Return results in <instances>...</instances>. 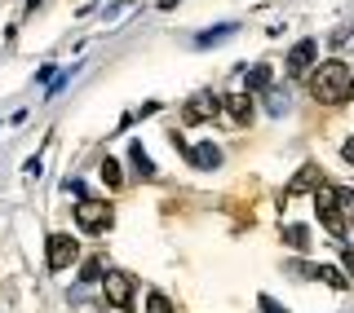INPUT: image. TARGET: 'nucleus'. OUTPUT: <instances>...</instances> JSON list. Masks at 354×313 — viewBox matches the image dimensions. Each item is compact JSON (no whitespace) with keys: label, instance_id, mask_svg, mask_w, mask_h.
Returning a JSON list of instances; mask_svg holds the SVG:
<instances>
[{"label":"nucleus","instance_id":"412c9836","mask_svg":"<svg viewBox=\"0 0 354 313\" xmlns=\"http://www.w3.org/2000/svg\"><path fill=\"white\" fill-rule=\"evenodd\" d=\"M341 265H346V274L354 278V252H350V248H341Z\"/></svg>","mask_w":354,"mask_h":313},{"label":"nucleus","instance_id":"f03ea898","mask_svg":"<svg viewBox=\"0 0 354 313\" xmlns=\"http://www.w3.org/2000/svg\"><path fill=\"white\" fill-rule=\"evenodd\" d=\"M315 212H319V225H324L332 239H341V234H346V212H341L337 185H319L315 190Z\"/></svg>","mask_w":354,"mask_h":313},{"label":"nucleus","instance_id":"423d86ee","mask_svg":"<svg viewBox=\"0 0 354 313\" xmlns=\"http://www.w3.org/2000/svg\"><path fill=\"white\" fill-rule=\"evenodd\" d=\"M75 221H80V230H88V234H102V230H111V203H102V199H80Z\"/></svg>","mask_w":354,"mask_h":313},{"label":"nucleus","instance_id":"4468645a","mask_svg":"<svg viewBox=\"0 0 354 313\" xmlns=\"http://www.w3.org/2000/svg\"><path fill=\"white\" fill-rule=\"evenodd\" d=\"M235 22H221V27H213V31H204V36H199L195 44H199V49H213V44H221V40H230V36H235Z\"/></svg>","mask_w":354,"mask_h":313},{"label":"nucleus","instance_id":"b1692460","mask_svg":"<svg viewBox=\"0 0 354 313\" xmlns=\"http://www.w3.org/2000/svg\"><path fill=\"white\" fill-rule=\"evenodd\" d=\"M177 5V0H160V9H173Z\"/></svg>","mask_w":354,"mask_h":313},{"label":"nucleus","instance_id":"393cba45","mask_svg":"<svg viewBox=\"0 0 354 313\" xmlns=\"http://www.w3.org/2000/svg\"><path fill=\"white\" fill-rule=\"evenodd\" d=\"M350 97H354V75H350Z\"/></svg>","mask_w":354,"mask_h":313},{"label":"nucleus","instance_id":"4be33fe9","mask_svg":"<svg viewBox=\"0 0 354 313\" xmlns=\"http://www.w3.org/2000/svg\"><path fill=\"white\" fill-rule=\"evenodd\" d=\"M62 190H66V194H84V181H75V176H66V185H62Z\"/></svg>","mask_w":354,"mask_h":313},{"label":"nucleus","instance_id":"2eb2a0df","mask_svg":"<svg viewBox=\"0 0 354 313\" xmlns=\"http://www.w3.org/2000/svg\"><path fill=\"white\" fill-rule=\"evenodd\" d=\"M315 278H324V283H328V287H337V292H346V287H350L346 270H337V265H319V270H315Z\"/></svg>","mask_w":354,"mask_h":313},{"label":"nucleus","instance_id":"ddd939ff","mask_svg":"<svg viewBox=\"0 0 354 313\" xmlns=\"http://www.w3.org/2000/svg\"><path fill=\"white\" fill-rule=\"evenodd\" d=\"M279 239H283L292 252H306V248H310V230H306V225H283Z\"/></svg>","mask_w":354,"mask_h":313},{"label":"nucleus","instance_id":"9d476101","mask_svg":"<svg viewBox=\"0 0 354 313\" xmlns=\"http://www.w3.org/2000/svg\"><path fill=\"white\" fill-rule=\"evenodd\" d=\"M274 84V71L270 66H252V71H243V93H266V88Z\"/></svg>","mask_w":354,"mask_h":313},{"label":"nucleus","instance_id":"a211bd4d","mask_svg":"<svg viewBox=\"0 0 354 313\" xmlns=\"http://www.w3.org/2000/svg\"><path fill=\"white\" fill-rule=\"evenodd\" d=\"M102 270H106V265H102V261H97V256H93V261H84L80 278H84V283H102Z\"/></svg>","mask_w":354,"mask_h":313},{"label":"nucleus","instance_id":"dca6fc26","mask_svg":"<svg viewBox=\"0 0 354 313\" xmlns=\"http://www.w3.org/2000/svg\"><path fill=\"white\" fill-rule=\"evenodd\" d=\"M102 181H106L111 190H120V185H124V172H120V163L111 159V154H106V159H102Z\"/></svg>","mask_w":354,"mask_h":313},{"label":"nucleus","instance_id":"aec40b11","mask_svg":"<svg viewBox=\"0 0 354 313\" xmlns=\"http://www.w3.org/2000/svg\"><path fill=\"white\" fill-rule=\"evenodd\" d=\"M257 305H261V313H288V309L279 305V300H270V296H261V300H257Z\"/></svg>","mask_w":354,"mask_h":313},{"label":"nucleus","instance_id":"6ab92c4d","mask_svg":"<svg viewBox=\"0 0 354 313\" xmlns=\"http://www.w3.org/2000/svg\"><path fill=\"white\" fill-rule=\"evenodd\" d=\"M337 199H341V212H350V216H354V190H337Z\"/></svg>","mask_w":354,"mask_h":313},{"label":"nucleus","instance_id":"7ed1b4c3","mask_svg":"<svg viewBox=\"0 0 354 313\" xmlns=\"http://www.w3.org/2000/svg\"><path fill=\"white\" fill-rule=\"evenodd\" d=\"M44 261H49V270H71V265L80 261V243H75L71 234H49V243H44Z\"/></svg>","mask_w":354,"mask_h":313},{"label":"nucleus","instance_id":"6e6552de","mask_svg":"<svg viewBox=\"0 0 354 313\" xmlns=\"http://www.w3.org/2000/svg\"><path fill=\"white\" fill-rule=\"evenodd\" d=\"M319 185H324V176H319V163H306L301 172H297L292 181H288V190H283V199H297V194H306V190H310V194H315Z\"/></svg>","mask_w":354,"mask_h":313},{"label":"nucleus","instance_id":"0eeeda50","mask_svg":"<svg viewBox=\"0 0 354 313\" xmlns=\"http://www.w3.org/2000/svg\"><path fill=\"white\" fill-rule=\"evenodd\" d=\"M315 58H319V40L306 36V40H297L292 49H288V62L283 66H288V75H306V71H315V66H319Z\"/></svg>","mask_w":354,"mask_h":313},{"label":"nucleus","instance_id":"1a4fd4ad","mask_svg":"<svg viewBox=\"0 0 354 313\" xmlns=\"http://www.w3.org/2000/svg\"><path fill=\"white\" fill-rule=\"evenodd\" d=\"M186 159H191V168H199V172H213V168H221V150L213 141H199V146L186 150Z\"/></svg>","mask_w":354,"mask_h":313},{"label":"nucleus","instance_id":"f3484780","mask_svg":"<svg viewBox=\"0 0 354 313\" xmlns=\"http://www.w3.org/2000/svg\"><path fill=\"white\" fill-rule=\"evenodd\" d=\"M147 313H173V300L164 296V292H151L147 296Z\"/></svg>","mask_w":354,"mask_h":313},{"label":"nucleus","instance_id":"39448f33","mask_svg":"<svg viewBox=\"0 0 354 313\" xmlns=\"http://www.w3.org/2000/svg\"><path fill=\"white\" fill-rule=\"evenodd\" d=\"M221 110H226V97H217V93H195L191 102L182 106V119H186V124H204V119H217Z\"/></svg>","mask_w":354,"mask_h":313},{"label":"nucleus","instance_id":"20e7f679","mask_svg":"<svg viewBox=\"0 0 354 313\" xmlns=\"http://www.w3.org/2000/svg\"><path fill=\"white\" fill-rule=\"evenodd\" d=\"M102 292H106V305H111V309L129 313V309H133V274L111 270V274L102 278Z\"/></svg>","mask_w":354,"mask_h":313},{"label":"nucleus","instance_id":"9b49d317","mask_svg":"<svg viewBox=\"0 0 354 313\" xmlns=\"http://www.w3.org/2000/svg\"><path fill=\"white\" fill-rule=\"evenodd\" d=\"M129 163H133V172H138L142 181H155V163H151V154L142 150V141H133V146H129Z\"/></svg>","mask_w":354,"mask_h":313},{"label":"nucleus","instance_id":"f8f14e48","mask_svg":"<svg viewBox=\"0 0 354 313\" xmlns=\"http://www.w3.org/2000/svg\"><path fill=\"white\" fill-rule=\"evenodd\" d=\"M226 115L235 119V124H248V119H252V97L248 93H230L226 97Z\"/></svg>","mask_w":354,"mask_h":313},{"label":"nucleus","instance_id":"f257e3e1","mask_svg":"<svg viewBox=\"0 0 354 313\" xmlns=\"http://www.w3.org/2000/svg\"><path fill=\"white\" fill-rule=\"evenodd\" d=\"M350 66L341 62V58H328V62H319L315 66V75H310V93H315V102H324V106H341L350 97Z\"/></svg>","mask_w":354,"mask_h":313},{"label":"nucleus","instance_id":"5701e85b","mask_svg":"<svg viewBox=\"0 0 354 313\" xmlns=\"http://www.w3.org/2000/svg\"><path fill=\"white\" fill-rule=\"evenodd\" d=\"M341 159H346V163H354V137L346 141V146H341Z\"/></svg>","mask_w":354,"mask_h":313}]
</instances>
